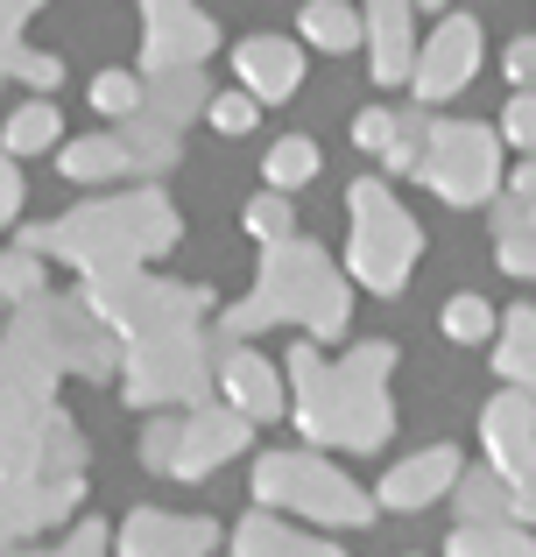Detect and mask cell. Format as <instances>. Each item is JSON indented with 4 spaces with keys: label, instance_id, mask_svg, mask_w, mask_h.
<instances>
[{
    "label": "cell",
    "instance_id": "cell-16",
    "mask_svg": "<svg viewBox=\"0 0 536 557\" xmlns=\"http://www.w3.org/2000/svg\"><path fill=\"white\" fill-rule=\"evenodd\" d=\"M311 177H317V149L303 135H289V141L269 149V190H303Z\"/></svg>",
    "mask_w": 536,
    "mask_h": 557
},
{
    "label": "cell",
    "instance_id": "cell-27",
    "mask_svg": "<svg viewBox=\"0 0 536 557\" xmlns=\"http://www.w3.org/2000/svg\"><path fill=\"white\" fill-rule=\"evenodd\" d=\"M14 71H22V78H36V85H57V64H50V57H36V50L14 57Z\"/></svg>",
    "mask_w": 536,
    "mask_h": 557
},
{
    "label": "cell",
    "instance_id": "cell-4",
    "mask_svg": "<svg viewBox=\"0 0 536 557\" xmlns=\"http://www.w3.org/2000/svg\"><path fill=\"white\" fill-rule=\"evenodd\" d=\"M487 451H495V473L515 494V516L536 522V417H529L523 395H501L487 409Z\"/></svg>",
    "mask_w": 536,
    "mask_h": 557
},
{
    "label": "cell",
    "instance_id": "cell-12",
    "mask_svg": "<svg viewBox=\"0 0 536 557\" xmlns=\"http://www.w3.org/2000/svg\"><path fill=\"white\" fill-rule=\"evenodd\" d=\"M402 22H410V0H374V42H382V57H374V78H382V85H396V78H410V71H416Z\"/></svg>",
    "mask_w": 536,
    "mask_h": 557
},
{
    "label": "cell",
    "instance_id": "cell-21",
    "mask_svg": "<svg viewBox=\"0 0 536 557\" xmlns=\"http://www.w3.org/2000/svg\"><path fill=\"white\" fill-rule=\"evenodd\" d=\"M92 99H99V113H127V121L141 113V85L127 78V71H107V78L92 85Z\"/></svg>",
    "mask_w": 536,
    "mask_h": 557
},
{
    "label": "cell",
    "instance_id": "cell-22",
    "mask_svg": "<svg viewBox=\"0 0 536 557\" xmlns=\"http://www.w3.org/2000/svg\"><path fill=\"white\" fill-rule=\"evenodd\" d=\"M254 121H262L254 92H226V99H212V127H220V135H248Z\"/></svg>",
    "mask_w": 536,
    "mask_h": 557
},
{
    "label": "cell",
    "instance_id": "cell-15",
    "mask_svg": "<svg viewBox=\"0 0 536 557\" xmlns=\"http://www.w3.org/2000/svg\"><path fill=\"white\" fill-rule=\"evenodd\" d=\"M445 550L452 557H536V544H523L509 522H459Z\"/></svg>",
    "mask_w": 536,
    "mask_h": 557
},
{
    "label": "cell",
    "instance_id": "cell-9",
    "mask_svg": "<svg viewBox=\"0 0 536 557\" xmlns=\"http://www.w3.org/2000/svg\"><path fill=\"white\" fill-rule=\"evenodd\" d=\"M452 480H459V451L431 445V451H416L410 466H396V473L382 480V508H402V516H410V508H424L431 494H445Z\"/></svg>",
    "mask_w": 536,
    "mask_h": 557
},
{
    "label": "cell",
    "instance_id": "cell-7",
    "mask_svg": "<svg viewBox=\"0 0 536 557\" xmlns=\"http://www.w3.org/2000/svg\"><path fill=\"white\" fill-rule=\"evenodd\" d=\"M473 57H481V28H473V22H445L438 42H431V50L416 57V71H410L416 92H424V99H445L452 85L473 78Z\"/></svg>",
    "mask_w": 536,
    "mask_h": 557
},
{
    "label": "cell",
    "instance_id": "cell-5",
    "mask_svg": "<svg viewBox=\"0 0 536 557\" xmlns=\"http://www.w3.org/2000/svg\"><path fill=\"white\" fill-rule=\"evenodd\" d=\"M424 177L452 205H481L487 190H495V141H487L481 127H438V141H431V156H424Z\"/></svg>",
    "mask_w": 536,
    "mask_h": 557
},
{
    "label": "cell",
    "instance_id": "cell-23",
    "mask_svg": "<svg viewBox=\"0 0 536 557\" xmlns=\"http://www.w3.org/2000/svg\"><path fill=\"white\" fill-rule=\"evenodd\" d=\"M283 226H289V212H283V190H269V198H254L248 205V233H254V240H283Z\"/></svg>",
    "mask_w": 536,
    "mask_h": 557
},
{
    "label": "cell",
    "instance_id": "cell-18",
    "mask_svg": "<svg viewBox=\"0 0 536 557\" xmlns=\"http://www.w3.org/2000/svg\"><path fill=\"white\" fill-rule=\"evenodd\" d=\"M487 332H495V311H487L481 297H452V304H445V339H459V346H481Z\"/></svg>",
    "mask_w": 536,
    "mask_h": 557
},
{
    "label": "cell",
    "instance_id": "cell-24",
    "mask_svg": "<svg viewBox=\"0 0 536 557\" xmlns=\"http://www.w3.org/2000/svg\"><path fill=\"white\" fill-rule=\"evenodd\" d=\"M501 127H509V141H529V149H536V99L529 92L509 99V121H501Z\"/></svg>",
    "mask_w": 536,
    "mask_h": 557
},
{
    "label": "cell",
    "instance_id": "cell-26",
    "mask_svg": "<svg viewBox=\"0 0 536 557\" xmlns=\"http://www.w3.org/2000/svg\"><path fill=\"white\" fill-rule=\"evenodd\" d=\"M388 135H396L388 113H367V121H360V149H388Z\"/></svg>",
    "mask_w": 536,
    "mask_h": 557
},
{
    "label": "cell",
    "instance_id": "cell-11",
    "mask_svg": "<svg viewBox=\"0 0 536 557\" xmlns=\"http://www.w3.org/2000/svg\"><path fill=\"white\" fill-rule=\"evenodd\" d=\"M149 14H155V28H163V36L149 42L155 64H191V57H205V50H212V28L198 22V14H177L170 0H149Z\"/></svg>",
    "mask_w": 536,
    "mask_h": 557
},
{
    "label": "cell",
    "instance_id": "cell-1",
    "mask_svg": "<svg viewBox=\"0 0 536 557\" xmlns=\"http://www.w3.org/2000/svg\"><path fill=\"white\" fill-rule=\"evenodd\" d=\"M382 374H388V354H382V346H374V354H360L353 368H339V374H325L311 354H303L297 360V388H303L297 417H303V431L325 437V445H360L346 409H360L374 431H388V409H382V395H374V381H382Z\"/></svg>",
    "mask_w": 536,
    "mask_h": 557
},
{
    "label": "cell",
    "instance_id": "cell-25",
    "mask_svg": "<svg viewBox=\"0 0 536 557\" xmlns=\"http://www.w3.org/2000/svg\"><path fill=\"white\" fill-rule=\"evenodd\" d=\"M509 85H515V92L536 85V42H515V50H509Z\"/></svg>",
    "mask_w": 536,
    "mask_h": 557
},
{
    "label": "cell",
    "instance_id": "cell-8",
    "mask_svg": "<svg viewBox=\"0 0 536 557\" xmlns=\"http://www.w3.org/2000/svg\"><path fill=\"white\" fill-rule=\"evenodd\" d=\"M212 550V522H177V516H127L121 530V557H205Z\"/></svg>",
    "mask_w": 536,
    "mask_h": 557
},
{
    "label": "cell",
    "instance_id": "cell-17",
    "mask_svg": "<svg viewBox=\"0 0 536 557\" xmlns=\"http://www.w3.org/2000/svg\"><path fill=\"white\" fill-rule=\"evenodd\" d=\"M501 374H509V381H529V388H536V318H529V311H515V318H509Z\"/></svg>",
    "mask_w": 536,
    "mask_h": 557
},
{
    "label": "cell",
    "instance_id": "cell-14",
    "mask_svg": "<svg viewBox=\"0 0 536 557\" xmlns=\"http://www.w3.org/2000/svg\"><path fill=\"white\" fill-rule=\"evenodd\" d=\"M113 170H135V141L127 135H99V141H71L64 149V177H113Z\"/></svg>",
    "mask_w": 536,
    "mask_h": 557
},
{
    "label": "cell",
    "instance_id": "cell-10",
    "mask_svg": "<svg viewBox=\"0 0 536 557\" xmlns=\"http://www.w3.org/2000/svg\"><path fill=\"white\" fill-rule=\"evenodd\" d=\"M234 64H240V78H248L254 99H283V92H297V78H303L297 42H275V36H254Z\"/></svg>",
    "mask_w": 536,
    "mask_h": 557
},
{
    "label": "cell",
    "instance_id": "cell-28",
    "mask_svg": "<svg viewBox=\"0 0 536 557\" xmlns=\"http://www.w3.org/2000/svg\"><path fill=\"white\" fill-rule=\"evenodd\" d=\"M14 198H22V184H14V170H0V219L14 212Z\"/></svg>",
    "mask_w": 536,
    "mask_h": 557
},
{
    "label": "cell",
    "instance_id": "cell-20",
    "mask_svg": "<svg viewBox=\"0 0 536 557\" xmlns=\"http://www.w3.org/2000/svg\"><path fill=\"white\" fill-rule=\"evenodd\" d=\"M50 141H57V113H50V107H22V113L8 121V149H14V156L50 149Z\"/></svg>",
    "mask_w": 536,
    "mask_h": 557
},
{
    "label": "cell",
    "instance_id": "cell-13",
    "mask_svg": "<svg viewBox=\"0 0 536 557\" xmlns=\"http://www.w3.org/2000/svg\"><path fill=\"white\" fill-rule=\"evenodd\" d=\"M226 395H234L240 417H275L283 409V395H275V381L254 354H226Z\"/></svg>",
    "mask_w": 536,
    "mask_h": 557
},
{
    "label": "cell",
    "instance_id": "cell-6",
    "mask_svg": "<svg viewBox=\"0 0 536 557\" xmlns=\"http://www.w3.org/2000/svg\"><path fill=\"white\" fill-rule=\"evenodd\" d=\"M240 445H248V417H191L177 431L149 437V466H163V473H212Z\"/></svg>",
    "mask_w": 536,
    "mask_h": 557
},
{
    "label": "cell",
    "instance_id": "cell-19",
    "mask_svg": "<svg viewBox=\"0 0 536 557\" xmlns=\"http://www.w3.org/2000/svg\"><path fill=\"white\" fill-rule=\"evenodd\" d=\"M303 36L325 42V50H346V42L360 36V22H353V8H332V0H317V8L303 14Z\"/></svg>",
    "mask_w": 536,
    "mask_h": 557
},
{
    "label": "cell",
    "instance_id": "cell-2",
    "mask_svg": "<svg viewBox=\"0 0 536 557\" xmlns=\"http://www.w3.org/2000/svg\"><path fill=\"white\" fill-rule=\"evenodd\" d=\"M254 494H262L269 508H297V516H317V522H374V508L360 502V487H346L339 473H332L325 459H311V451H275L262 459V473H254Z\"/></svg>",
    "mask_w": 536,
    "mask_h": 557
},
{
    "label": "cell",
    "instance_id": "cell-3",
    "mask_svg": "<svg viewBox=\"0 0 536 557\" xmlns=\"http://www.w3.org/2000/svg\"><path fill=\"white\" fill-rule=\"evenodd\" d=\"M353 219H360V233H353V275L367 289H402V275H410V261H416V226L388 205V190L382 184H360L353 190Z\"/></svg>",
    "mask_w": 536,
    "mask_h": 557
}]
</instances>
